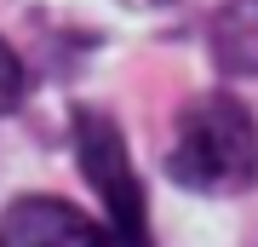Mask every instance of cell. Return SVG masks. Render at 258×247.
I'll return each mask as SVG.
<instances>
[{
	"instance_id": "1",
	"label": "cell",
	"mask_w": 258,
	"mask_h": 247,
	"mask_svg": "<svg viewBox=\"0 0 258 247\" xmlns=\"http://www.w3.org/2000/svg\"><path fill=\"white\" fill-rule=\"evenodd\" d=\"M166 173L195 195H241L258 178V127L247 104L230 92H201L184 115H178L172 150H166Z\"/></svg>"
},
{
	"instance_id": "2",
	"label": "cell",
	"mask_w": 258,
	"mask_h": 247,
	"mask_svg": "<svg viewBox=\"0 0 258 247\" xmlns=\"http://www.w3.org/2000/svg\"><path fill=\"white\" fill-rule=\"evenodd\" d=\"M75 161H81L86 184L98 190L103 213H109V241L115 247H155L138 167H132V156H126L120 127L103 110H75Z\"/></svg>"
},
{
	"instance_id": "3",
	"label": "cell",
	"mask_w": 258,
	"mask_h": 247,
	"mask_svg": "<svg viewBox=\"0 0 258 247\" xmlns=\"http://www.w3.org/2000/svg\"><path fill=\"white\" fill-rule=\"evenodd\" d=\"M0 247H115L109 230L57 195H18L0 213Z\"/></svg>"
},
{
	"instance_id": "4",
	"label": "cell",
	"mask_w": 258,
	"mask_h": 247,
	"mask_svg": "<svg viewBox=\"0 0 258 247\" xmlns=\"http://www.w3.org/2000/svg\"><path fill=\"white\" fill-rule=\"evenodd\" d=\"M212 64L224 75H258V0H230L212 18Z\"/></svg>"
},
{
	"instance_id": "5",
	"label": "cell",
	"mask_w": 258,
	"mask_h": 247,
	"mask_svg": "<svg viewBox=\"0 0 258 247\" xmlns=\"http://www.w3.org/2000/svg\"><path fill=\"white\" fill-rule=\"evenodd\" d=\"M23 86H29V75H23V64H18V52L0 40V115H12V110L23 104Z\"/></svg>"
},
{
	"instance_id": "6",
	"label": "cell",
	"mask_w": 258,
	"mask_h": 247,
	"mask_svg": "<svg viewBox=\"0 0 258 247\" xmlns=\"http://www.w3.org/2000/svg\"><path fill=\"white\" fill-rule=\"evenodd\" d=\"M126 6H166V0H126Z\"/></svg>"
}]
</instances>
